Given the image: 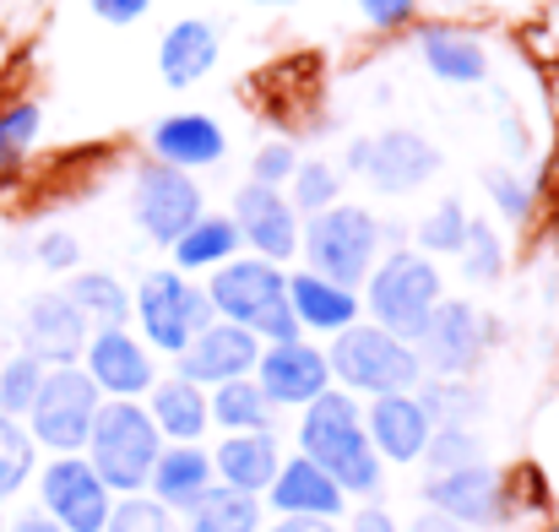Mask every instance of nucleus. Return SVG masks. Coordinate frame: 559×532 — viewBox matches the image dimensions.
<instances>
[{
    "label": "nucleus",
    "instance_id": "37998d69",
    "mask_svg": "<svg viewBox=\"0 0 559 532\" xmlns=\"http://www.w3.org/2000/svg\"><path fill=\"white\" fill-rule=\"evenodd\" d=\"M299 169V153H294V142H266L261 153H255V164H250V179L255 185H272V190H283L288 179Z\"/></svg>",
    "mask_w": 559,
    "mask_h": 532
},
{
    "label": "nucleus",
    "instance_id": "09e8293b",
    "mask_svg": "<svg viewBox=\"0 0 559 532\" xmlns=\"http://www.w3.org/2000/svg\"><path fill=\"white\" fill-rule=\"evenodd\" d=\"M402 532H467V528H462V522H451V517H440V511H418Z\"/></svg>",
    "mask_w": 559,
    "mask_h": 532
},
{
    "label": "nucleus",
    "instance_id": "5701e85b",
    "mask_svg": "<svg viewBox=\"0 0 559 532\" xmlns=\"http://www.w3.org/2000/svg\"><path fill=\"white\" fill-rule=\"evenodd\" d=\"M418 60L445 87H484L489 82V44L467 27H418Z\"/></svg>",
    "mask_w": 559,
    "mask_h": 532
},
{
    "label": "nucleus",
    "instance_id": "58836bf2",
    "mask_svg": "<svg viewBox=\"0 0 559 532\" xmlns=\"http://www.w3.org/2000/svg\"><path fill=\"white\" fill-rule=\"evenodd\" d=\"M424 462H429V473L473 468V462H484V435L478 429H462V424H435V435L424 446Z\"/></svg>",
    "mask_w": 559,
    "mask_h": 532
},
{
    "label": "nucleus",
    "instance_id": "ea45409f",
    "mask_svg": "<svg viewBox=\"0 0 559 532\" xmlns=\"http://www.w3.org/2000/svg\"><path fill=\"white\" fill-rule=\"evenodd\" d=\"M104 532H186V528H180V517H175L169 506H158L153 495H120V500L109 506Z\"/></svg>",
    "mask_w": 559,
    "mask_h": 532
},
{
    "label": "nucleus",
    "instance_id": "412c9836",
    "mask_svg": "<svg viewBox=\"0 0 559 532\" xmlns=\"http://www.w3.org/2000/svg\"><path fill=\"white\" fill-rule=\"evenodd\" d=\"M277 468H283L277 429H239V435H223L217 451H212V478L239 489V495H255V500L266 495Z\"/></svg>",
    "mask_w": 559,
    "mask_h": 532
},
{
    "label": "nucleus",
    "instance_id": "dca6fc26",
    "mask_svg": "<svg viewBox=\"0 0 559 532\" xmlns=\"http://www.w3.org/2000/svg\"><path fill=\"white\" fill-rule=\"evenodd\" d=\"M87 338H93L87 316H82L60 288H44V294H33V299H27V310H22V354L38 358L44 369L82 364Z\"/></svg>",
    "mask_w": 559,
    "mask_h": 532
},
{
    "label": "nucleus",
    "instance_id": "a878e982",
    "mask_svg": "<svg viewBox=\"0 0 559 532\" xmlns=\"http://www.w3.org/2000/svg\"><path fill=\"white\" fill-rule=\"evenodd\" d=\"M288 310H294L299 332H321V338H337V332H348L365 316L354 288H337V283H326L316 272H294L288 277Z\"/></svg>",
    "mask_w": 559,
    "mask_h": 532
},
{
    "label": "nucleus",
    "instance_id": "c756f323",
    "mask_svg": "<svg viewBox=\"0 0 559 532\" xmlns=\"http://www.w3.org/2000/svg\"><path fill=\"white\" fill-rule=\"evenodd\" d=\"M60 294L87 316V327H126V321H131V288H126L115 272L76 267V272H71V283H66Z\"/></svg>",
    "mask_w": 559,
    "mask_h": 532
},
{
    "label": "nucleus",
    "instance_id": "aec40b11",
    "mask_svg": "<svg viewBox=\"0 0 559 532\" xmlns=\"http://www.w3.org/2000/svg\"><path fill=\"white\" fill-rule=\"evenodd\" d=\"M153 158L158 164H169V169H217L223 164V153H228V137H223V126L212 120V115H201V109H180V115H164L158 126H153Z\"/></svg>",
    "mask_w": 559,
    "mask_h": 532
},
{
    "label": "nucleus",
    "instance_id": "f8f14e48",
    "mask_svg": "<svg viewBox=\"0 0 559 532\" xmlns=\"http://www.w3.org/2000/svg\"><path fill=\"white\" fill-rule=\"evenodd\" d=\"M38 511L66 532H104L115 495L87 468V457H49L38 462Z\"/></svg>",
    "mask_w": 559,
    "mask_h": 532
},
{
    "label": "nucleus",
    "instance_id": "864d4df0",
    "mask_svg": "<svg viewBox=\"0 0 559 532\" xmlns=\"http://www.w3.org/2000/svg\"><path fill=\"white\" fill-rule=\"evenodd\" d=\"M549 532H559V522H555V528H549Z\"/></svg>",
    "mask_w": 559,
    "mask_h": 532
},
{
    "label": "nucleus",
    "instance_id": "4be33fe9",
    "mask_svg": "<svg viewBox=\"0 0 559 532\" xmlns=\"http://www.w3.org/2000/svg\"><path fill=\"white\" fill-rule=\"evenodd\" d=\"M266 511H277V517H321V522H337L343 511H348V495L316 468V462H305V457H288L283 468H277V478L266 484Z\"/></svg>",
    "mask_w": 559,
    "mask_h": 532
},
{
    "label": "nucleus",
    "instance_id": "6e6552de",
    "mask_svg": "<svg viewBox=\"0 0 559 532\" xmlns=\"http://www.w3.org/2000/svg\"><path fill=\"white\" fill-rule=\"evenodd\" d=\"M131 316H136V338L153 348V354L180 358L190 348V338L201 327H212V299L201 283H190L186 272L164 267V272H147L136 288H131Z\"/></svg>",
    "mask_w": 559,
    "mask_h": 532
},
{
    "label": "nucleus",
    "instance_id": "f704fd0d",
    "mask_svg": "<svg viewBox=\"0 0 559 532\" xmlns=\"http://www.w3.org/2000/svg\"><path fill=\"white\" fill-rule=\"evenodd\" d=\"M33 473H38V446L27 440V429L16 418H0V506L16 500Z\"/></svg>",
    "mask_w": 559,
    "mask_h": 532
},
{
    "label": "nucleus",
    "instance_id": "2f4dec72",
    "mask_svg": "<svg viewBox=\"0 0 559 532\" xmlns=\"http://www.w3.org/2000/svg\"><path fill=\"white\" fill-rule=\"evenodd\" d=\"M283 190H288V206L299 217H316V212L343 201V169L326 164V158H299V169H294V179Z\"/></svg>",
    "mask_w": 559,
    "mask_h": 532
},
{
    "label": "nucleus",
    "instance_id": "393cba45",
    "mask_svg": "<svg viewBox=\"0 0 559 532\" xmlns=\"http://www.w3.org/2000/svg\"><path fill=\"white\" fill-rule=\"evenodd\" d=\"M147 418L158 424L164 446H201V435L212 429V407H206V391L190 386L180 375H158V386L147 391Z\"/></svg>",
    "mask_w": 559,
    "mask_h": 532
},
{
    "label": "nucleus",
    "instance_id": "3c124183",
    "mask_svg": "<svg viewBox=\"0 0 559 532\" xmlns=\"http://www.w3.org/2000/svg\"><path fill=\"white\" fill-rule=\"evenodd\" d=\"M255 5H266V11H288V5H299V0H255Z\"/></svg>",
    "mask_w": 559,
    "mask_h": 532
},
{
    "label": "nucleus",
    "instance_id": "e433bc0d",
    "mask_svg": "<svg viewBox=\"0 0 559 532\" xmlns=\"http://www.w3.org/2000/svg\"><path fill=\"white\" fill-rule=\"evenodd\" d=\"M38 386H44V364L38 358H27L22 348L0 364V418H27V407H33V397H38Z\"/></svg>",
    "mask_w": 559,
    "mask_h": 532
},
{
    "label": "nucleus",
    "instance_id": "ddd939ff",
    "mask_svg": "<svg viewBox=\"0 0 559 532\" xmlns=\"http://www.w3.org/2000/svg\"><path fill=\"white\" fill-rule=\"evenodd\" d=\"M424 506L462 522L467 532H484V528H500L511 517V495H506V478L500 468L489 462H473V468H451V473H429L424 478Z\"/></svg>",
    "mask_w": 559,
    "mask_h": 532
},
{
    "label": "nucleus",
    "instance_id": "4c0bfd02",
    "mask_svg": "<svg viewBox=\"0 0 559 532\" xmlns=\"http://www.w3.org/2000/svg\"><path fill=\"white\" fill-rule=\"evenodd\" d=\"M456 261H462V277H467V283H495V277L506 272V250H500L495 223L473 217V223H467V239H462V250H456Z\"/></svg>",
    "mask_w": 559,
    "mask_h": 532
},
{
    "label": "nucleus",
    "instance_id": "423d86ee",
    "mask_svg": "<svg viewBox=\"0 0 559 532\" xmlns=\"http://www.w3.org/2000/svg\"><path fill=\"white\" fill-rule=\"evenodd\" d=\"M326 369L337 380V391L348 397H391V391H418L424 364L413 354V343L380 332L374 321H354L348 332L332 338Z\"/></svg>",
    "mask_w": 559,
    "mask_h": 532
},
{
    "label": "nucleus",
    "instance_id": "bb28decb",
    "mask_svg": "<svg viewBox=\"0 0 559 532\" xmlns=\"http://www.w3.org/2000/svg\"><path fill=\"white\" fill-rule=\"evenodd\" d=\"M212 484L217 478H212V451L206 446H164L142 495H153L158 506H169L180 517L190 500H201V489H212Z\"/></svg>",
    "mask_w": 559,
    "mask_h": 532
},
{
    "label": "nucleus",
    "instance_id": "72a5a7b5",
    "mask_svg": "<svg viewBox=\"0 0 559 532\" xmlns=\"http://www.w3.org/2000/svg\"><path fill=\"white\" fill-rule=\"evenodd\" d=\"M38 131H44V109H38V104L22 98V104H5V109H0V179L16 175V169L27 164Z\"/></svg>",
    "mask_w": 559,
    "mask_h": 532
},
{
    "label": "nucleus",
    "instance_id": "a19ab883",
    "mask_svg": "<svg viewBox=\"0 0 559 532\" xmlns=\"http://www.w3.org/2000/svg\"><path fill=\"white\" fill-rule=\"evenodd\" d=\"M484 190H489L495 212H500V217H511V223H522V217L533 212V185L516 175V169H506V164L484 169Z\"/></svg>",
    "mask_w": 559,
    "mask_h": 532
},
{
    "label": "nucleus",
    "instance_id": "603ef678",
    "mask_svg": "<svg viewBox=\"0 0 559 532\" xmlns=\"http://www.w3.org/2000/svg\"><path fill=\"white\" fill-rule=\"evenodd\" d=\"M0 532H5V517H0Z\"/></svg>",
    "mask_w": 559,
    "mask_h": 532
},
{
    "label": "nucleus",
    "instance_id": "c85d7f7f",
    "mask_svg": "<svg viewBox=\"0 0 559 532\" xmlns=\"http://www.w3.org/2000/svg\"><path fill=\"white\" fill-rule=\"evenodd\" d=\"M169 250H175V272H186L190 277V272H217V267L234 261L245 245H239L234 217H223V212H201Z\"/></svg>",
    "mask_w": 559,
    "mask_h": 532
},
{
    "label": "nucleus",
    "instance_id": "7ed1b4c3",
    "mask_svg": "<svg viewBox=\"0 0 559 532\" xmlns=\"http://www.w3.org/2000/svg\"><path fill=\"white\" fill-rule=\"evenodd\" d=\"M445 299V277L424 250H385L359 283V310L370 316L380 332L413 343L429 321V310Z\"/></svg>",
    "mask_w": 559,
    "mask_h": 532
},
{
    "label": "nucleus",
    "instance_id": "2eb2a0df",
    "mask_svg": "<svg viewBox=\"0 0 559 532\" xmlns=\"http://www.w3.org/2000/svg\"><path fill=\"white\" fill-rule=\"evenodd\" d=\"M234 228H239V245H250L261 261H272V267H283V261H294L299 256V228H305V217L288 206V190H272V185H255V179H245L239 190H234Z\"/></svg>",
    "mask_w": 559,
    "mask_h": 532
},
{
    "label": "nucleus",
    "instance_id": "c03bdc74",
    "mask_svg": "<svg viewBox=\"0 0 559 532\" xmlns=\"http://www.w3.org/2000/svg\"><path fill=\"white\" fill-rule=\"evenodd\" d=\"M354 5H359V16L370 22L374 33H396V27H407L413 11H418V0H354Z\"/></svg>",
    "mask_w": 559,
    "mask_h": 532
},
{
    "label": "nucleus",
    "instance_id": "a18cd8bd",
    "mask_svg": "<svg viewBox=\"0 0 559 532\" xmlns=\"http://www.w3.org/2000/svg\"><path fill=\"white\" fill-rule=\"evenodd\" d=\"M93 5V16L98 22H109V27H131V22H142L147 16V5L153 0H87Z\"/></svg>",
    "mask_w": 559,
    "mask_h": 532
},
{
    "label": "nucleus",
    "instance_id": "8fccbe9b",
    "mask_svg": "<svg viewBox=\"0 0 559 532\" xmlns=\"http://www.w3.org/2000/svg\"><path fill=\"white\" fill-rule=\"evenodd\" d=\"M5 532H66V528H55L44 511H22V517H11V522H5Z\"/></svg>",
    "mask_w": 559,
    "mask_h": 532
},
{
    "label": "nucleus",
    "instance_id": "f257e3e1",
    "mask_svg": "<svg viewBox=\"0 0 559 532\" xmlns=\"http://www.w3.org/2000/svg\"><path fill=\"white\" fill-rule=\"evenodd\" d=\"M299 457L316 462L348 500H374L380 495V457H374L370 435H365V407L348 391H321L310 407H299Z\"/></svg>",
    "mask_w": 559,
    "mask_h": 532
},
{
    "label": "nucleus",
    "instance_id": "b1692460",
    "mask_svg": "<svg viewBox=\"0 0 559 532\" xmlns=\"http://www.w3.org/2000/svg\"><path fill=\"white\" fill-rule=\"evenodd\" d=\"M217 55H223L217 27L206 16H180L158 38V76H164V87H195L201 76L217 71Z\"/></svg>",
    "mask_w": 559,
    "mask_h": 532
},
{
    "label": "nucleus",
    "instance_id": "de8ad7c7",
    "mask_svg": "<svg viewBox=\"0 0 559 532\" xmlns=\"http://www.w3.org/2000/svg\"><path fill=\"white\" fill-rule=\"evenodd\" d=\"M261 532H337V522H321V517H277L272 528Z\"/></svg>",
    "mask_w": 559,
    "mask_h": 532
},
{
    "label": "nucleus",
    "instance_id": "f3484780",
    "mask_svg": "<svg viewBox=\"0 0 559 532\" xmlns=\"http://www.w3.org/2000/svg\"><path fill=\"white\" fill-rule=\"evenodd\" d=\"M255 386L266 391V402L283 407H310L321 391H332V369H326V348L294 338V343H266L255 358Z\"/></svg>",
    "mask_w": 559,
    "mask_h": 532
},
{
    "label": "nucleus",
    "instance_id": "4468645a",
    "mask_svg": "<svg viewBox=\"0 0 559 532\" xmlns=\"http://www.w3.org/2000/svg\"><path fill=\"white\" fill-rule=\"evenodd\" d=\"M82 369L104 391V402H142L158 386V358L131 327H93Z\"/></svg>",
    "mask_w": 559,
    "mask_h": 532
},
{
    "label": "nucleus",
    "instance_id": "1a4fd4ad",
    "mask_svg": "<svg viewBox=\"0 0 559 532\" xmlns=\"http://www.w3.org/2000/svg\"><path fill=\"white\" fill-rule=\"evenodd\" d=\"M440 147L424 137V131H407V126H385L374 137H359L348 147V169L359 179H370L380 196H413L418 185L440 175Z\"/></svg>",
    "mask_w": 559,
    "mask_h": 532
},
{
    "label": "nucleus",
    "instance_id": "a211bd4d",
    "mask_svg": "<svg viewBox=\"0 0 559 532\" xmlns=\"http://www.w3.org/2000/svg\"><path fill=\"white\" fill-rule=\"evenodd\" d=\"M255 358H261V338L255 332H245L234 321H212V327H201L190 338L186 354L175 358V375L190 380V386H201V391H212L223 380L255 375Z\"/></svg>",
    "mask_w": 559,
    "mask_h": 532
},
{
    "label": "nucleus",
    "instance_id": "39448f33",
    "mask_svg": "<svg viewBox=\"0 0 559 532\" xmlns=\"http://www.w3.org/2000/svg\"><path fill=\"white\" fill-rule=\"evenodd\" d=\"M158 451H164V435H158V424L147 418L142 402H104L82 457L104 478V489L120 500V495H142L147 489V473H153Z\"/></svg>",
    "mask_w": 559,
    "mask_h": 532
},
{
    "label": "nucleus",
    "instance_id": "7c9ffc66",
    "mask_svg": "<svg viewBox=\"0 0 559 532\" xmlns=\"http://www.w3.org/2000/svg\"><path fill=\"white\" fill-rule=\"evenodd\" d=\"M206 407H212V429H223V435H239V429H277V407L266 402V391L255 386V375L212 386V391H206Z\"/></svg>",
    "mask_w": 559,
    "mask_h": 532
},
{
    "label": "nucleus",
    "instance_id": "6ab92c4d",
    "mask_svg": "<svg viewBox=\"0 0 559 532\" xmlns=\"http://www.w3.org/2000/svg\"><path fill=\"white\" fill-rule=\"evenodd\" d=\"M365 435H370L380 462L413 468V462H424V446H429V435H435V418H429V407L418 402V391H391V397H370V407H365Z\"/></svg>",
    "mask_w": 559,
    "mask_h": 532
},
{
    "label": "nucleus",
    "instance_id": "9b49d317",
    "mask_svg": "<svg viewBox=\"0 0 559 532\" xmlns=\"http://www.w3.org/2000/svg\"><path fill=\"white\" fill-rule=\"evenodd\" d=\"M201 185L195 175L186 169H169V164H142L136 175H131V217H136V228L158 245V250H169L180 234H186L190 223L201 217Z\"/></svg>",
    "mask_w": 559,
    "mask_h": 532
},
{
    "label": "nucleus",
    "instance_id": "c9c22d12",
    "mask_svg": "<svg viewBox=\"0 0 559 532\" xmlns=\"http://www.w3.org/2000/svg\"><path fill=\"white\" fill-rule=\"evenodd\" d=\"M467 206L456 201V196H445L440 206H429L424 217H418V250L435 261V256H456L462 250V239H467Z\"/></svg>",
    "mask_w": 559,
    "mask_h": 532
},
{
    "label": "nucleus",
    "instance_id": "473e14b6",
    "mask_svg": "<svg viewBox=\"0 0 559 532\" xmlns=\"http://www.w3.org/2000/svg\"><path fill=\"white\" fill-rule=\"evenodd\" d=\"M418 402L429 407L435 424H462V429H473L484 418V407H489V397L473 380H445V375L429 380V386H418Z\"/></svg>",
    "mask_w": 559,
    "mask_h": 532
},
{
    "label": "nucleus",
    "instance_id": "79ce46f5",
    "mask_svg": "<svg viewBox=\"0 0 559 532\" xmlns=\"http://www.w3.org/2000/svg\"><path fill=\"white\" fill-rule=\"evenodd\" d=\"M33 261L44 267V272H76L82 267V239L71 234V228H49V234H38L33 239Z\"/></svg>",
    "mask_w": 559,
    "mask_h": 532
},
{
    "label": "nucleus",
    "instance_id": "49530a36",
    "mask_svg": "<svg viewBox=\"0 0 559 532\" xmlns=\"http://www.w3.org/2000/svg\"><path fill=\"white\" fill-rule=\"evenodd\" d=\"M348 532H402V522L391 511H380V506H365V511H354V528Z\"/></svg>",
    "mask_w": 559,
    "mask_h": 532
},
{
    "label": "nucleus",
    "instance_id": "9d476101",
    "mask_svg": "<svg viewBox=\"0 0 559 532\" xmlns=\"http://www.w3.org/2000/svg\"><path fill=\"white\" fill-rule=\"evenodd\" d=\"M489 343H495V332H489V321H484V310L473 299H440L429 310L424 332L413 338V354H418L424 369H435L445 380H462V375H473L484 364Z\"/></svg>",
    "mask_w": 559,
    "mask_h": 532
},
{
    "label": "nucleus",
    "instance_id": "20e7f679",
    "mask_svg": "<svg viewBox=\"0 0 559 532\" xmlns=\"http://www.w3.org/2000/svg\"><path fill=\"white\" fill-rule=\"evenodd\" d=\"M380 245H385V228L370 206H354V201H337L316 217H305L299 228V256H305V272L337 283V288H354L370 277V267L380 261Z\"/></svg>",
    "mask_w": 559,
    "mask_h": 532
},
{
    "label": "nucleus",
    "instance_id": "f03ea898",
    "mask_svg": "<svg viewBox=\"0 0 559 532\" xmlns=\"http://www.w3.org/2000/svg\"><path fill=\"white\" fill-rule=\"evenodd\" d=\"M206 299H212V316L217 321H234V327L255 332L261 348L266 343L305 338L299 321H294V310H288V272L272 267V261H261V256L223 261L212 272V283H206Z\"/></svg>",
    "mask_w": 559,
    "mask_h": 532
},
{
    "label": "nucleus",
    "instance_id": "0eeeda50",
    "mask_svg": "<svg viewBox=\"0 0 559 532\" xmlns=\"http://www.w3.org/2000/svg\"><path fill=\"white\" fill-rule=\"evenodd\" d=\"M98 407H104V391L93 386V375H87L82 364H60V369H44V386H38V397H33L22 429H27V440H33L38 451L82 457Z\"/></svg>",
    "mask_w": 559,
    "mask_h": 532
},
{
    "label": "nucleus",
    "instance_id": "cd10ccee",
    "mask_svg": "<svg viewBox=\"0 0 559 532\" xmlns=\"http://www.w3.org/2000/svg\"><path fill=\"white\" fill-rule=\"evenodd\" d=\"M180 517H186V522H180L186 532H261L266 528V506H261L255 495L228 489V484L201 489V500H190Z\"/></svg>",
    "mask_w": 559,
    "mask_h": 532
}]
</instances>
